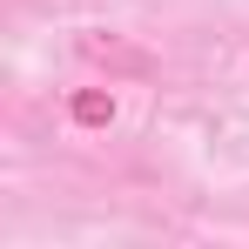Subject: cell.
<instances>
[{
  "label": "cell",
  "mask_w": 249,
  "mask_h": 249,
  "mask_svg": "<svg viewBox=\"0 0 249 249\" xmlns=\"http://www.w3.org/2000/svg\"><path fill=\"white\" fill-rule=\"evenodd\" d=\"M74 54H81L88 68L115 74V81H148V74L162 68V61H155L142 41H128V34H108V27H81V34H74Z\"/></svg>",
  "instance_id": "cell-1"
},
{
  "label": "cell",
  "mask_w": 249,
  "mask_h": 249,
  "mask_svg": "<svg viewBox=\"0 0 249 249\" xmlns=\"http://www.w3.org/2000/svg\"><path fill=\"white\" fill-rule=\"evenodd\" d=\"M68 115H74L81 128H108L115 122V94H108V88H81V94L68 101Z\"/></svg>",
  "instance_id": "cell-2"
}]
</instances>
